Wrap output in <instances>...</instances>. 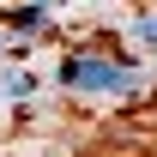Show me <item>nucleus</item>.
<instances>
[{
  "label": "nucleus",
  "mask_w": 157,
  "mask_h": 157,
  "mask_svg": "<svg viewBox=\"0 0 157 157\" xmlns=\"http://www.w3.org/2000/svg\"><path fill=\"white\" fill-rule=\"evenodd\" d=\"M0 55H6V30H0Z\"/></svg>",
  "instance_id": "obj_5"
},
{
  "label": "nucleus",
  "mask_w": 157,
  "mask_h": 157,
  "mask_svg": "<svg viewBox=\"0 0 157 157\" xmlns=\"http://www.w3.org/2000/svg\"><path fill=\"white\" fill-rule=\"evenodd\" d=\"M127 36H133L139 48H151V55H157V6H145V12L127 24Z\"/></svg>",
  "instance_id": "obj_3"
},
{
  "label": "nucleus",
  "mask_w": 157,
  "mask_h": 157,
  "mask_svg": "<svg viewBox=\"0 0 157 157\" xmlns=\"http://www.w3.org/2000/svg\"><path fill=\"white\" fill-rule=\"evenodd\" d=\"M55 6H60V0H30V6H12V12L0 18V30H6V36H48Z\"/></svg>",
  "instance_id": "obj_2"
},
{
  "label": "nucleus",
  "mask_w": 157,
  "mask_h": 157,
  "mask_svg": "<svg viewBox=\"0 0 157 157\" xmlns=\"http://www.w3.org/2000/svg\"><path fill=\"white\" fill-rule=\"evenodd\" d=\"M139 78H145V67L115 48H67L55 67V85L67 97H133Z\"/></svg>",
  "instance_id": "obj_1"
},
{
  "label": "nucleus",
  "mask_w": 157,
  "mask_h": 157,
  "mask_svg": "<svg viewBox=\"0 0 157 157\" xmlns=\"http://www.w3.org/2000/svg\"><path fill=\"white\" fill-rule=\"evenodd\" d=\"M6 109H12V103H6V97H0V121H6Z\"/></svg>",
  "instance_id": "obj_4"
}]
</instances>
